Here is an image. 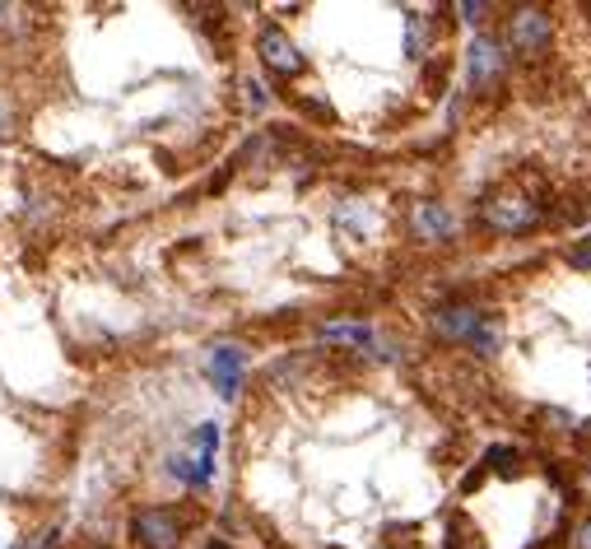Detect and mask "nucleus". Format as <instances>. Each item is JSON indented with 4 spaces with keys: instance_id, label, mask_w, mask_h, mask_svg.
I'll return each mask as SVG.
<instances>
[{
    "instance_id": "nucleus-1",
    "label": "nucleus",
    "mask_w": 591,
    "mask_h": 549,
    "mask_svg": "<svg viewBox=\"0 0 591 549\" xmlns=\"http://www.w3.org/2000/svg\"><path fill=\"white\" fill-rule=\"evenodd\" d=\"M131 540L135 549H177L182 545V522L168 508H140L131 517Z\"/></svg>"
},
{
    "instance_id": "nucleus-2",
    "label": "nucleus",
    "mask_w": 591,
    "mask_h": 549,
    "mask_svg": "<svg viewBox=\"0 0 591 549\" xmlns=\"http://www.w3.org/2000/svg\"><path fill=\"white\" fill-rule=\"evenodd\" d=\"M256 52H261L266 70H275V75H298V70H303V56H298V47L289 42V33H284V28H275V24L261 28Z\"/></svg>"
},
{
    "instance_id": "nucleus-3",
    "label": "nucleus",
    "mask_w": 591,
    "mask_h": 549,
    "mask_svg": "<svg viewBox=\"0 0 591 549\" xmlns=\"http://www.w3.org/2000/svg\"><path fill=\"white\" fill-rule=\"evenodd\" d=\"M536 219H540V210L531 201H522V196H503V201L489 205V224L498 233H526Z\"/></svg>"
},
{
    "instance_id": "nucleus-4",
    "label": "nucleus",
    "mask_w": 591,
    "mask_h": 549,
    "mask_svg": "<svg viewBox=\"0 0 591 549\" xmlns=\"http://www.w3.org/2000/svg\"><path fill=\"white\" fill-rule=\"evenodd\" d=\"M545 42H550V19H545V10L512 14V47H517V52H540Z\"/></svg>"
},
{
    "instance_id": "nucleus-5",
    "label": "nucleus",
    "mask_w": 591,
    "mask_h": 549,
    "mask_svg": "<svg viewBox=\"0 0 591 549\" xmlns=\"http://www.w3.org/2000/svg\"><path fill=\"white\" fill-rule=\"evenodd\" d=\"M498 75H503V42L498 38H475L471 42V80H475V89H489Z\"/></svg>"
},
{
    "instance_id": "nucleus-6",
    "label": "nucleus",
    "mask_w": 591,
    "mask_h": 549,
    "mask_svg": "<svg viewBox=\"0 0 591 549\" xmlns=\"http://www.w3.org/2000/svg\"><path fill=\"white\" fill-rule=\"evenodd\" d=\"M480 312L466 308V303H457V308H438V317H433V326H438V335H447V340H461V345H471L475 331H480Z\"/></svg>"
},
{
    "instance_id": "nucleus-7",
    "label": "nucleus",
    "mask_w": 591,
    "mask_h": 549,
    "mask_svg": "<svg viewBox=\"0 0 591 549\" xmlns=\"http://www.w3.org/2000/svg\"><path fill=\"white\" fill-rule=\"evenodd\" d=\"M415 233L424 242H447L452 233H457V219H452V210H447V205L424 201V205H415Z\"/></svg>"
},
{
    "instance_id": "nucleus-8",
    "label": "nucleus",
    "mask_w": 591,
    "mask_h": 549,
    "mask_svg": "<svg viewBox=\"0 0 591 549\" xmlns=\"http://www.w3.org/2000/svg\"><path fill=\"white\" fill-rule=\"evenodd\" d=\"M210 377H215L219 396H238V382H242V349L233 345H219L215 354H210Z\"/></svg>"
},
{
    "instance_id": "nucleus-9",
    "label": "nucleus",
    "mask_w": 591,
    "mask_h": 549,
    "mask_svg": "<svg viewBox=\"0 0 591 549\" xmlns=\"http://www.w3.org/2000/svg\"><path fill=\"white\" fill-rule=\"evenodd\" d=\"M322 340H336V345L368 349V345H373V331H368L363 322H331V326H322Z\"/></svg>"
},
{
    "instance_id": "nucleus-10",
    "label": "nucleus",
    "mask_w": 591,
    "mask_h": 549,
    "mask_svg": "<svg viewBox=\"0 0 591 549\" xmlns=\"http://www.w3.org/2000/svg\"><path fill=\"white\" fill-rule=\"evenodd\" d=\"M498 340H503V331H498V322H494V317H484V322H480V331H475V340H471V345L480 349V354H494V349H498Z\"/></svg>"
},
{
    "instance_id": "nucleus-11",
    "label": "nucleus",
    "mask_w": 591,
    "mask_h": 549,
    "mask_svg": "<svg viewBox=\"0 0 591 549\" xmlns=\"http://www.w3.org/2000/svg\"><path fill=\"white\" fill-rule=\"evenodd\" d=\"M568 261H573V266H582V270H591V238H587V247H578V252L568 256Z\"/></svg>"
},
{
    "instance_id": "nucleus-12",
    "label": "nucleus",
    "mask_w": 591,
    "mask_h": 549,
    "mask_svg": "<svg viewBox=\"0 0 591 549\" xmlns=\"http://www.w3.org/2000/svg\"><path fill=\"white\" fill-rule=\"evenodd\" d=\"M578 545H582V549H591V522L578 531Z\"/></svg>"
},
{
    "instance_id": "nucleus-13",
    "label": "nucleus",
    "mask_w": 591,
    "mask_h": 549,
    "mask_svg": "<svg viewBox=\"0 0 591 549\" xmlns=\"http://www.w3.org/2000/svg\"><path fill=\"white\" fill-rule=\"evenodd\" d=\"M210 549H229V545H210Z\"/></svg>"
},
{
    "instance_id": "nucleus-14",
    "label": "nucleus",
    "mask_w": 591,
    "mask_h": 549,
    "mask_svg": "<svg viewBox=\"0 0 591 549\" xmlns=\"http://www.w3.org/2000/svg\"><path fill=\"white\" fill-rule=\"evenodd\" d=\"M10 549H28V545H10Z\"/></svg>"
},
{
    "instance_id": "nucleus-15",
    "label": "nucleus",
    "mask_w": 591,
    "mask_h": 549,
    "mask_svg": "<svg viewBox=\"0 0 591 549\" xmlns=\"http://www.w3.org/2000/svg\"><path fill=\"white\" fill-rule=\"evenodd\" d=\"M0 14H10V10H5V5H0Z\"/></svg>"
}]
</instances>
